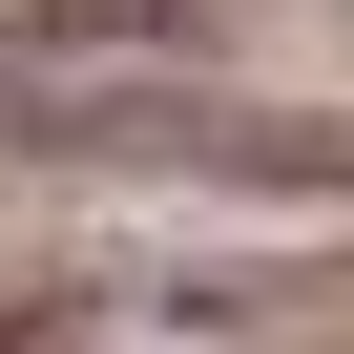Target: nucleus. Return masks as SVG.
I'll return each mask as SVG.
<instances>
[{"label":"nucleus","mask_w":354,"mask_h":354,"mask_svg":"<svg viewBox=\"0 0 354 354\" xmlns=\"http://www.w3.org/2000/svg\"><path fill=\"white\" fill-rule=\"evenodd\" d=\"M0 104H21V125H188L209 104V42L188 21H0Z\"/></svg>","instance_id":"1"}]
</instances>
